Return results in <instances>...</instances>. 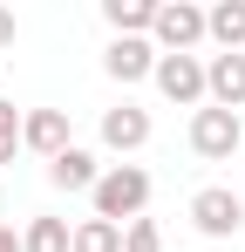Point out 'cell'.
I'll list each match as a JSON object with an SVG mask.
<instances>
[{
	"label": "cell",
	"instance_id": "obj_5",
	"mask_svg": "<svg viewBox=\"0 0 245 252\" xmlns=\"http://www.w3.org/2000/svg\"><path fill=\"white\" fill-rule=\"evenodd\" d=\"M239 143H245V123L232 116V109H211V102H204L198 116H191V150H198L204 164H225V157H239Z\"/></svg>",
	"mask_w": 245,
	"mask_h": 252
},
{
	"label": "cell",
	"instance_id": "obj_7",
	"mask_svg": "<svg viewBox=\"0 0 245 252\" xmlns=\"http://www.w3.org/2000/svg\"><path fill=\"white\" fill-rule=\"evenodd\" d=\"M75 136H68V109H21V150H34V157H61Z\"/></svg>",
	"mask_w": 245,
	"mask_h": 252
},
{
	"label": "cell",
	"instance_id": "obj_11",
	"mask_svg": "<svg viewBox=\"0 0 245 252\" xmlns=\"http://www.w3.org/2000/svg\"><path fill=\"white\" fill-rule=\"evenodd\" d=\"M204 41H218V55H245V0H211L204 7Z\"/></svg>",
	"mask_w": 245,
	"mask_h": 252
},
{
	"label": "cell",
	"instance_id": "obj_14",
	"mask_svg": "<svg viewBox=\"0 0 245 252\" xmlns=\"http://www.w3.org/2000/svg\"><path fill=\"white\" fill-rule=\"evenodd\" d=\"M68 218H28V232H21V252H68Z\"/></svg>",
	"mask_w": 245,
	"mask_h": 252
},
{
	"label": "cell",
	"instance_id": "obj_2",
	"mask_svg": "<svg viewBox=\"0 0 245 252\" xmlns=\"http://www.w3.org/2000/svg\"><path fill=\"white\" fill-rule=\"evenodd\" d=\"M198 41H204V7L198 0H157L150 48L157 55H198Z\"/></svg>",
	"mask_w": 245,
	"mask_h": 252
},
{
	"label": "cell",
	"instance_id": "obj_18",
	"mask_svg": "<svg viewBox=\"0 0 245 252\" xmlns=\"http://www.w3.org/2000/svg\"><path fill=\"white\" fill-rule=\"evenodd\" d=\"M0 252H21V232L14 225H0Z\"/></svg>",
	"mask_w": 245,
	"mask_h": 252
},
{
	"label": "cell",
	"instance_id": "obj_13",
	"mask_svg": "<svg viewBox=\"0 0 245 252\" xmlns=\"http://www.w3.org/2000/svg\"><path fill=\"white\" fill-rule=\"evenodd\" d=\"M68 252H122V225H109V218H82L75 232H68Z\"/></svg>",
	"mask_w": 245,
	"mask_h": 252
},
{
	"label": "cell",
	"instance_id": "obj_15",
	"mask_svg": "<svg viewBox=\"0 0 245 252\" xmlns=\"http://www.w3.org/2000/svg\"><path fill=\"white\" fill-rule=\"evenodd\" d=\"M122 252H163V225L157 218H129L122 225Z\"/></svg>",
	"mask_w": 245,
	"mask_h": 252
},
{
	"label": "cell",
	"instance_id": "obj_4",
	"mask_svg": "<svg viewBox=\"0 0 245 252\" xmlns=\"http://www.w3.org/2000/svg\"><path fill=\"white\" fill-rule=\"evenodd\" d=\"M157 95L163 102H177V109H204V55H157Z\"/></svg>",
	"mask_w": 245,
	"mask_h": 252
},
{
	"label": "cell",
	"instance_id": "obj_16",
	"mask_svg": "<svg viewBox=\"0 0 245 252\" xmlns=\"http://www.w3.org/2000/svg\"><path fill=\"white\" fill-rule=\"evenodd\" d=\"M14 150H21V109L0 95V170L14 164Z\"/></svg>",
	"mask_w": 245,
	"mask_h": 252
},
{
	"label": "cell",
	"instance_id": "obj_3",
	"mask_svg": "<svg viewBox=\"0 0 245 252\" xmlns=\"http://www.w3.org/2000/svg\"><path fill=\"white\" fill-rule=\"evenodd\" d=\"M191 225H198L204 239H239L245 232V198L232 184H204L198 198H191Z\"/></svg>",
	"mask_w": 245,
	"mask_h": 252
},
{
	"label": "cell",
	"instance_id": "obj_6",
	"mask_svg": "<svg viewBox=\"0 0 245 252\" xmlns=\"http://www.w3.org/2000/svg\"><path fill=\"white\" fill-rule=\"evenodd\" d=\"M102 75L109 82H150L157 75V48H150V34H116V41L102 48Z\"/></svg>",
	"mask_w": 245,
	"mask_h": 252
},
{
	"label": "cell",
	"instance_id": "obj_9",
	"mask_svg": "<svg viewBox=\"0 0 245 252\" xmlns=\"http://www.w3.org/2000/svg\"><path fill=\"white\" fill-rule=\"evenodd\" d=\"M102 150H116V157H129V150H143L150 143V109H136V102H116V109H102Z\"/></svg>",
	"mask_w": 245,
	"mask_h": 252
},
{
	"label": "cell",
	"instance_id": "obj_10",
	"mask_svg": "<svg viewBox=\"0 0 245 252\" xmlns=\"http://www.w3.org/2000/svg\"><path fill=\"white\" fill-rule=\"evenodd\" d=\"M102 157H95V150H82V143H68V150H61V157H55V164H48V184H55V191H95V184H102Z\"/></svg>",
	"mask_w": 245,
	"mask_h": 252
},
{
	"label": "cell",
	"instance_id": "obj_12",
	"mask_svg": "<svg viewBox=\"0 0 245 252\" xmlns=\"http://www.w3.org/2000/svg\"><path fill=\"white\" fill-rule=\"evenodd\" d=\"M102 21L116 34H150L157 28V0H102Z\"/></svg>",
	"mask_w": 245,
	"mask_h": 252
},
{
	"label": "cell",
	"instance_id": "obj_8",
	"mask_svg": "<svg viewBox=\"0 0 245 252\" xmlns=\"http://www.w3.org/2000/svg\"><path fill=\"white\" fill-rule=\"evenodd\" d=\"M204 102L211 109H245V55H204Z\"/></svg>",
	"mask_w": 245,
	"mask_h": 252
},
{
	"label": "cell",
	"instance_id": "obj_17",
	"mask_svg": "<svg viewBox=\"0 0 245 252\" xmlns=\"http://www.w3.org/2000/svg\"><path fill=\"white\" fill-rule=\"evenodd\" d=\"M0 48H14V7H0Z\"/></svg>",
	"mask_w": 245,
	"mask_h": 252
},
{
	"label": "cell",
	"instance_id": "obj_1",
	"mask_svg": "<svg viewBox=\"0 0 245 252\" xmlns=\"http://www.w3.org/2000/svg\"><path fill=\"white\" fill-rule=\"evenodd\" d=\"M89 205H95V218H109V225L143 218V211H150V170L143 164H109L102 184L89 191Z\"/></svg>",
	"mask_w": 245,
	"mask_h": 252
}]
</instances>
